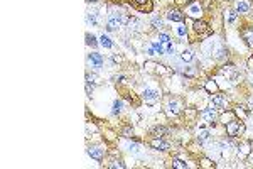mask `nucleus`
<instances>
[{"mask_svg": "<svg viewBox=\"0 0 253 169\" xmlns=\"http://www.w3.org/2000/svg\"><path fill=\"white\" fill-rule=\"evenodd\" d=\"M172 166L177 167V169H186V167H187V164H186L184 161H181V159H174L172 161Z\"/></svg>", "mask_w": 253, "mask_h": 169, "instance_id": "6ab92c4d", "label": "nucleus"}, {"mask_svg": "<svg viewBox=\"0 0 253 169\" xmlns=\"http://www.w3.org/2000/svg\"><path fill=\"white\" fill-rule=\"evenodd\" d=\"M236 19H238V12L236 10H228L225 14V20L228 22V26H235Z\"/></svg>", "mask_w": 253, "mask_h": 169, "instance_id": "f8f14e48", "label": "nucleus"}, {"mask_svg": "<svg viewBox=\"0 0 253 169\" xmlns=\"http://www.w3.org/2000/svg\"><path fill=\"white\" fill-rule=\"evenodd\" d=\"M144 100L147 102V103H155L157 100H159V92H155V90H150V88H145L144 93H142Z\"/></svg>", "mask_w": 253, "mask_h": 169, "instance_id": "20e7f679", "label": "nucleus"}, {"mask_svg": "<svg viewBox=\"0 0 253 169\" xmlns=\"http://www.w3.org/2000/svg\"><path fill=\"white\" fill-rule=\"evenodd\" d=\"M159 41H160L162 44H167V42H171V37H169L167 34H160V36H159Z\"/></svg>", "mask_w": 253, "mask_h": 169, "instance_id": "c756f323", "label": "nucleus"}, {"mask_svg": "<svg viewBox=\"0 0 253 169\" xmlns=\"http://www.w3.org/2000/svg\"><path fill=\"white\" fill-rule=\"evenodd\" d=\"M235 113L238 115V117L245 118V117H246V113H248V110L245 108V107H236V108H235Z\"/></svg>", "mask_w": 253, "mask_h": 169, "instance_id": "a211bd4d", "label": "nucleus"}, {"mask_svg": "<svg viewBox=\"0 0 253 169\" xmlns=\"http://www.w3.org/2000/svg\"><path fill=\"white\" fill-rule=\"evenodd\" d=\"M176 2H181V3H187V2H191V0H176Z\"/></svg>", "mask_w": 253, "mask_h": 169, "instance_id": "e433bc0d", "label": "nucleus"}, {"mask_svg": "<svg viewBox=\"0 0 253 169\" xmlns=\"http://www.w3.org/2000/svg\"><path fill=\"white\" fill-rule=\"evenodd\" d=\"M202 166H204V167H211V162L208 159H202Z\"/></svg>", "mask_w": 253, "mask_h": 169, "instance_id": "f704fd0d", "label": "nucleus"}, {"mask_svg": "<svg viewBox=\"0 0 253 169\" xmlns=\"http://www.w3.org/2000/svg\"><path fill=\"white\" fill-rule=\"evenodd\" d=\"M122 107H123V103H122V102H120V100H117V102H115V103H113V110H111V112H113L115 115H117V113H120V110H122Z\"/></svg>", "mask_w": 253, "mask_h": 169, "instance_id": "393cba45", "label": "nucleus"}, {"mask_svg": "<svg viewBox=\"0 0 253 169\" xmlns=\"http://www.w3.org/2000/svg\"><path fill=\"white\" fill-rule=\"evenodd\" d=\"M152 47H154L159 54H165V49L162 47V42H154V44H152Z\"/></svg>", "mask_w": 253, "mask_h": 169, "instance_id": "b1692460", "label": "nucleus"}, {"mask_svg": "<svg viewBox=\"0 0 253 169\" xmlns=\"http://www.w3.org/2000/svg\"><path fill=\"white\" fill-rule=\"evenodd\" d=\"M250 2L248 0H236V7H235V10L238 12V14H245V12H248L250 10Z\"/></svg>", "mask_w": 253, "mask_h": 169, "instance_id": "1a4fd4ad", "label": "nucleus"}, {"mask_svg": "<svg viewBox=\"0 0 253 169\" xmlns=\"http://www.w3.org/2000/svg\"><path fill=\"white\" fill-rule=\"evenodd\" d=\"M128 151L130 152H139V146H137V144H128Z\"/></svg>", "mask_w": 253, "mask_h": 169, "instance_id": "2f4dec72", "label": "nucleus"}, {"mask_svg": "<svg viewBox=\"0 0 253 169\" xmlns=\"http://www.w3.org/2000/svg\"><path fill=\"white\" fill-rule=\"evenodd\" d=\"M132 7L140 12H152L154 5H152V0H130Z\"/></svg>", "mask_w": 253, "mask_h": 169, "instance_id": "7ed1b4c3", "label": "nucleus"}, {"mask_svg": "<svg viewBox=\"0 0 253 169\" xmlns=\"http://www.w3.org/2000/svg\"><path fill=\"white\" fill-rule=\"evenodd\" d=\"M123 135H125V137H132V129H130V127L123 129Z\"/></svg>", "mask_w": 253, "mask_h": 169, "instance_id": "72a5a7b5", "label": "nucleus"}, {"mask_svg": "<svg viewBox=\"0 0 253 169\" xmlns=\"http://www.w3.org/2000/svg\"><path fill=\"white\" fill-rule=\"evenodd\" d=\"M241 37H243L245 42H246V46L253 49V27L243 29V31H241Z\"/></svg>", "mask_w": 253, "mask_h": 169, "instance_id": "0eeeda50", "label": "nucleus"}, {"mask_svg": "<svg viewBox=\"0 0 253 169\" xmlns=\"http://www.w3.org/2000/svg\"><path fill=\"white\" fill-rule=\"evenodd\" d=\"M230 2H231V0H230Z\"/></svg>", "mask_w": 253, "mask_h": 169, "instance_id": "ea45409f", "label": "nucleus"}, {"mask_svg": "<svg viewBox=\"0 0 253 169\" xmlns=\"http://www.w3.org/2000/svg\"><path fill=\"white\" fill-rule=\"evenodd\" d=\"M226 132L230 137H238V135H241L245 132V125L241 120H231L226 123Z\"/></svg>", "mask_w": 253, "mask_h": 169, "instance_id": "f257e3e1", "label": "nucleus"}, {"mask_svg": "<svg viewBox=\"0 0 253 169\" xmlns=\"http://www.w3.org/2000/svg\"><path fill=\"white\" fill-rule=\"evenodd\" d=\"M100 41H101V46H103V47H111V46H113V42H111V41L106 37V36H101V37H100Z\"/></svg>", "mask_w": 253, "mask_h": 169, "instance_id": "5701e85b", "label": "nucleus"}, {"mask_svg": "<svg viewBox=\"0 0 253 169\" xmlns=\"http://www.w3.org/2000/svg\"><path fill=\"white\" fill-rule=\"evenodd\" d=\"M86 44H90V46H96V39H95V36L86 34Z\"/></svg>", "mask_w": 253, "mask_h": 169, "instance_id": "bb28decb", "label": "nucleus"}, {"mask_svg": "<svg viewBox=\"0 0 253 169\" xmlns=\"http://www.w3.org/2000/svg\"><path fill=\"white\" fill-rule=\"evenodd\" d=\"M88 154H90L93 159H96V161H101V159H103V149H100V147H90V149H88Z\"/></svg>", "mask_w": 253, "mask_h": 169, "instance_id": "ddd939ff", "label": "nucleus"}, {"mask_svg": "<svg viewBox=\"0 0 253 169\" xmlns=\"http://www.w3.org/2000/svg\"><path fill=\"white\" fill-rule=\"evenodd\" d=\"M167 19L172 20V22H182V20H184V14H182L181 10L174 9V10H171V12L167 14Z\"/></svg>", "mask_w": 253, "mask_h": 169, "instance_id": "9b49d317", "label": "nucleus"}, {"mask_svg": "<svg viewBox=\"0 0 253 169\" xmlns=\"http://www.w3.org/2000/svg\"><path fill=\"white\" fill-rule=\"evenodd\" d=\"M88 2H98V0H88Z\"/></svg>", "mask_w": 253, "mask_h": 169, "instance_id": "4c0bfd02", "label": "nucleus"}, {"mask_svg": "<svg viewBox=\"0 0 253 169\" xmlns=\"http://www.w3.org/2000/svg\"><path fill=\"white\" fill-rule=\"evenodd\" d=\"M86 20H88V22L91 24V26H96L98 24V20H96V12H88V17H86Z\"/></svg>", "mask_w": 253, "mask_h": 169, "instance_id": "dca6fc26", "label": "nucleus"}, {"mask_svg": "<svg viewBox=\"0 0 253 169\" xmlns=\"http://www.w3.org/2000/svg\"><path fill=\"white\" fill-rule=\"evenodd\" d=\"M248 68H250L251 71H253V56L250 57V59H248Z\"/></svg>", "mask_w": 253, "mask_h": 169, "instance_id": "c9c22d12", "label": "nucleus"}, {"mask_svg": "<svg viewBox=\"0 0 253 169\" xmlns=\"http://www.w3.org/2000/svg\"><path fill=\"white\" fill-rule=\"evenodd\" d=\"M209 139V132H206V130H202L201 134H199V141L201 142H204V141H208Z\"/></svg>", "mask_w": 253, "mask_h": 169, "instance_id": "c85d7f7f", "label": "nucleus"}, {"mask_svg": "<svg viewBox=\"0 0 253 169\" xmlns=\"http://www.w3.org/2000/svg\"><path fill=\"white\" fill-rule=\"evenodd\" d=\"M177 34H179L181 37H184V36H186V27H184V26L177 27Z\"/></svg>", "mask_w": 253, "mask_h": 169, "instance_id": "473e14b6", "label": "nucleus"}, {"mask_svg": "<svg viewBox=\"0 0 253 169\" xmlns=\"http://www.w3.org/2000/svg\"><path fill=\"white\" fill-rule=\"evenodd\" d=\"M201 117L204 118V120L208 122V123H216V118H218V115H216V110H214L213 107H209V108L202 110Z\"/></svg>", "mask_w": 253, "mask_h": 169, "instance_id": "423d86ee", "label": "nucleus"}, {"mask_svg": "<svg viewBox=\"0 0 253 169\" xmlns=\"http://www.w3.org/2000/svg\"><path fill=\"white\" fill-rule=\"evenodd\" d=\"M216 57H218V59H225V57H228V51L225 47H219L216 51Z\"/></svg>", "mask_w": 253, "mask_h": 169, "instance_id": "4be33fe9", "label": "nucleus"}, {"mask_svg": "<svg viewBox=\"0 0 253 169\" xmlns=\"http://www.w3.org/2000/svg\"><path fill=\"white\" fill-rule=\"evenodd\" d=\"M108 167H118V169H123V167H125V164H123L122 161H113L111 164H108Z\"/></svg>", "mask_w": 253, "mask_h": 169, "instance_id": "a878e982", "label": "nucleus"}, {"mask_svg": "<svg viewBox=\"0 0 253 169\" xmlns=\"http://www.w3.org/2000/svg\"><path fill=\"white\" fill-rule=\"evenodd\" d=\"M88 59H90V63H91L93 68H101V64H103L101 54H98V52H91V54L88 56Z\"/></svg>", "mask_w": 253, "mask_h": 169, "instance_id": "6e6552de", "label": "nucleus"}, {"mask_svg": "<svg viewBox=\"0 0 253 169\" xmlns=\"http://www.w3.org/2000/svg\"><path fill=\"white\" fill-rule=\"evenodd\" d=\"M86 81H88V83H93V85H100V83H101L96 75H86Z\"/></svg>", "mask_w": 253, "mask_h": 169, "instance_id": "aec40b11", "label": "nucleus"}, {"mask_svg": "<svg viewBox=\"0 0 253 169\" xmlns=\"http://www.w3.org/2000/svg\"><path fill=\"white\" fill-rule=\"evenodd\" d=\"M251 162H253V156H251Z\"/></svg>", "mask_w": 253, "mask_h": 169, "instance_id": "58836bf2", "label": "nucleus"}, {"mask_svg": "<svg viewBox=\"0 0 253 169\" xmlns=\"http://www.w3.org/2000/svg\"><path fill=\"white\" fill-rule=\"evenodd\" d=\"M225 105H226V100H225L223 95H219V93L213 95V98H211V107H213L214 110H223Z\"/></svg>", "mask_w": 253, "mask_h": 169, "instance_id": "39448f33", "label": "nucleus"}, {"mask_svg": "<svg viewBox=\"0 0 253 169\" xmlns=\"http://www.w3.org/2000/svg\"><path fill=\"white\" fill-rule=\"evenodd\" d=\"M179 103L177 102H169V113H179Z\"/></svg>", "mask_w": 253, "mask_h": 169, "instance_id": "f3484780", "label": "nucleus"}, {"mask_svg": "<svg viewBox=\"0 0 253 169\" xmlns=\"http://www.w3.org/2000/svg\"><path fill=\"white\" fill-rule=\"evenodd\" d=\"M182 59H184V61H191V59H192V52H191V51H184V52H182Z\"/></svg>", "mask_w": 253, "mask_h": 169, "instance_id": "7c9ffc66", "label": "nucleus"}, {"mask_svg": "<svg viewBox=\"0 0 253 169\" xmlns=\"http://www.w3.org/2000/svg\"><path fill=\"white\" fill-rule=\"evenodd\" d=\"M206 90H208V92H216L218 86H216L214 81H209V83H206Z\"/></svg>", "mask_w": 253, "mask_h": 169, "instance_id": "cd10ccee", "label": "nucleus"}, {"mask_svg": "<svg viewBox=\"0 0 253 169\" xmlns=\"http://www.w3.org/2000/svg\"><path fill=\"white\" fill-rule=\"evenodd\" d=\"M192 27H194V31H196V34H199L201 37H206V36H209V34H211V27H209V24H208V22H204V20H201V19L194 20Z\"/></svg>", "mask_w": 253, "mask_h": 169, "instance_id": "f03ea898", "label": "nucleus"}, {"mask_svg": "<svg viewBox=\"0 0 253 169\" xmlns=\"http://www.w3.org/2000/svg\"><path fill=\"white\" fill-rule=\"evenodd\" d=\"M187 14L191 17H201V7H199V3H194V5L189 7Z\"/></svg>", "mask_w": 253, "mask_h": 169, "instance_id": "4468645a", "label": "nucleus"}, {"mask_svg": "<svg viewBox=\"0 0 253 169\" xmlns=\"http://www.w3.org/2000/svg\"><path fill=\"white\" fill-rule=\"evenodd\" d=\"M150 146L154 147V149H157V151H167V149H169V142L162 141V139H160V137L154 139V141L150 142Z\"/></svg>", "mask_w": 253, "mask_h": 169, "instance_id": "9d476101", "label": "nucleus"}, {"mask_svg": "<svg viewBox=\"0 0 253 169\" xmlns=\"http://www.w3.org/2000/svg\"><path fill=\"white\" fill-rule=\"evenodd\" d=\"M152 26H154V29H162L164 27V22L160 17H154L152 19Z\"/></svg>", "mask_w": 253, "mask_h": 169, "instance_id": "412c9836", "label": "nucleus"}, {"mask_svg": "<svg viewBox=\"0 0 253 169\" xmlns=\"http://www.w3.org/2000/svg\"><path fill=\"white\" fill-rule=\"evenodd\" d=\"M150 132H152V135H155V137H162V135H165L167 129H164V127H154Z\"/></svg>", "mask_w": 253, "mask_h": 169, "instance_id": "2eb2a0df", "label": "nucleus"}]
</instances>
